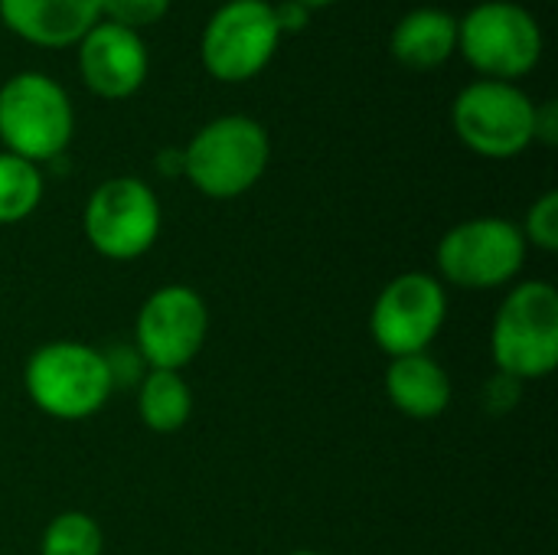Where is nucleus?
I'll return each mask as SVG.
<instances>
[{
	"label": "nucleus",
	"instance_id": "1",
	"mask_svg": "<svg viewBox=\"0 0 558 555\" xmlns=\"http://www.w3.org/2000/svg\"><path fill=\"white\" fill-rule=\"evenodd\" d=\"M26 399L56 422H85L114 396L105 350L82 340H49L23 363Z\"/></svg>",
	"mask_w": 558,
	"mask_h": 555
},
{
	"label": "nucleus",
	"instance_id": "2",
	"mask_svg": "<svg viewBox=\"0 0 558 555\" xmlns=\"http://www.w3.org/2000/svg\"><path fill=\"white\" fill-rule=\"evenodd\" d=\"M494 370L536 383L553 376L558 366V291L546 278L517 281L507 288L490 324Z\"/></svg>",
	"mask_w": 558,
	"mask_h": 555
},
{
	"label": "nucleus",
	"instance_id": "3",
	"mask_svg": "<svg viewBox=\"0 0 558 555\" xmlns=\"http://www.w3.org/2000/svg\"><path fill=\"white\" fill-rule=\"evenodd\" d=\"M271 164V137L248 114L206 121L183 147V177L209 200H239L258 186Z\"/></svg>",
	"mask_w": 558,
	"mask_h": 555
},
{
	"label": "nucleus",
	"instance_id": "4",
	"mask_svg": "<svg viewBox=\"0 0 558 555\" xmlns=\"http://www.w3.org/2000/svg\"><path fill=\"white\" fill-rule=\"evenodd\" d=\"M530 245L507 216H471L451 226L435 249L438 281L461 291H500L517 285Z\"/></svg>",
	"mask_w": 558,
	"mask_h": 555
},
{
	"label": "nucleus",
	"instance_id": "5",
	"mask_svg": "<svg viewBox=\"0 0 558 555\" xmlns=\"http://www.w3.org/2000/svg\"><path fill=\"white\" fill-rule=\"evenodd\" d=\"M75 134L69 92L43 72H16L0 85V144L36 167L59 160Z\"/></svg>",
	"mask_w": 558,
	"mask_h": 555
},
{
	"label": "nucleus",
	"instance_id": "6",
	"mask_svg": "<svg viewBox=\"0 0 558 555\" xmlns=\"http://www.w3.org/2000/svg\"><path fill=\"white\" fill-rule=\"evenodd\" d=\"M458 141L487 160H513L536 144V101L517 82L477 79L451 105Z\"/></svg>",
	"mask_w": 558,
	"mask_h": 555
},
{
	"label": "nucleus",
	"instance_id": "7",
	"mask_svg": "<svg viewBox=\"0 0 558 555\" xmlns=\"http://www.w3.org/2000/svg\"><path fill=\"white\" fill-rule=\"evenodd\" d=\"M458 52L481 79L517 82L543 59V26L513 0H484L458 20Z\"/></svg>",
	"mask_w": 558,
	"mask_h": 555
},
{
	"label": "nucleus",
	"instance_id": "8",
	"mask_svg": "<svg viewBox=\"0 0 558 555\" xmlns=\"http://www.w3.org/2000/svg\"><path fill=\"white\" fill-rule=\"evenodd\" d=\"M163 229V209L141 177H108L101 180L82 209V232L95 255L108 262L144 258Z\"/></svg>",
	"mask_w": 558,
	"mask_h": 555
},
{
	"label": "nucleus",
	"instance_id": "9",
	"mask_svg": "<svg viewBox=\"0 0 558 555\" xmlns=\"http://www.w3.org/2000/svg\"><path fill=\"white\" fill-rule=\"evenodd\" d=\"M209 304L193 285L154 288L134 317V353L147 370L183 373L206 347Z\"/></svg>",
	"mask_w": 558,
	"mask_h": 555
},
{
	"label": "nucleus",
	"instance_id": "10",
	"mask_svg": "<svg viewBox=\"0 0 558 555\" xmlns=\"http://www.w3.org/2000/svg\"><path fill=\"white\" fill-rule=\"evenodd\" d=\"M448 321V288L438 275L402 272L383 285L369 311V337L389 360L428 353Z\"/></svg>",
	"mask_w": 558,
	"mask_h": 555
},
{
	"label": "nucleus",
	"instance_id": "11",
	"mask_svg": "<svg viewBox=\"0 0 558 555\" xmlns=\"http://www.w3.org/2000/svg\"><path fill=\"white\" fill-rule=\"evenodd\" d=\"M281 43L268 0H226L203 26L199 59L216 82H248L268 69Z\"/></svg>",
	"mask_w": 558,
	"mask_h": 555
},
{
	"label": "nucleus",
	"instance_id": "12",
	"mask_svg": "<svg viewBox=\"0 0 558 555\" xmlns=\"http://www.w3.org/2000/svg\"><path fill=\"white\" fill-rule=\"evenodd\" d=\"M150 56L137 29L98 20L78 39V75L105 101H124L147 82Z\"/></svg>",
	"mask_w": 558,
	"mask_h": 555
},
{
	"label": "nucleus",
	"instance_id": "13",
	"mask_svg": "<svg viewBox=\"0 0 558 555\" xmlns=\"http://www.w3.org/2000/svg\"><path fill=\"white\" fill-rule=\"evenodd\" d=\"M101 20V0H0V23L29 46L65 49Z\"/></svg>",
	"mask_w": 558,
	"mask_h": 555
},
{
	"label": "nucleus",
	"instance_id": "14",
	"mask_svg": "<svg viewBox=\"0 0 558 555\" xmlns=\"http://www.w3.org/2000/svg\"><path fill=\"white\" fill-rule=\"evenodd\" d=\"M386 396L396 412L415 422H435L448 412L454 386L448 370L432 353L396 357L386 366Z\"/></svg>",
	"mask_w": 558,
	"mask_h": 555
},
{
	"label": "nucleus",
	"instance_id": "15",
	"mask_svg": "<svg viewBox=\"0 0 558 555\" xmlns=\"http://www.w3.org/2000/svg\"><path fill=\"white\" fill-rule=\"evenodd\" d=\"M389 49L405 69L435 72L458 52V20L441 7H415L392 26Z\"/></svg>",
	"mask_w": 558,
	"mask_h": 555
},
{
	"label": "nucleus",
	"instance_id": "16",
	"mask_svg": "<svg viewBox=\"0 0 558 555\" xmlns=\"http://www.w3.org/2000/svg\"><path fill=\"white\" fill-rule=\"evenodd\" d=\"M137 415L154 435H177L193 415V389L183 373L147 370L137 379Z\"/></svg>",
	"mask_w": 558,
	"mask_h": 555
},
{
	"label": "nucleus",
	"instance_id": "17",
	"mask_svg": "<svg viewBox=\"0 0 558 555\" xmlns=\"http://www.w3.org/2000/svg\"><path fill=\"white\" fill-rule=\"evenodd\" d=\"M46 193L43 170L16 154L0 150V226L26 222Z\"/></svg>",
	"mask_w": 558,
	"mask_h": 555
},
{
	"label": "nucleus",
	"instance_id": "18",
	"mask_svg": "<svg viewBox=\"0 0 558 555\" xmlns=\"http://www.w3.org/2000/svg\"><path fill=\"white\" fill-rule=\"evenodd\" d=\"M39 555H105L101 523L85 510L56 514L39 536Z\"/></svg>",
	"mask_w": 558,
	"mask_h": 555
},
{
	"label": "nucleus",
	"instance_id": "19",
	"mask_svg": "<svg viewBox=\"0 0 558 555\" xmlns=\"http://www.w3.org/2000/svg\"><path fill=\"white\" fill-rule=\"evenodd\" d=\"M520 232L530 249H539L546 255L558 252V193L546 190L536 196L526 209V219L520 222Z\"/></svg>",
	"mask_w": 558,
	"mask_h": 555
},
{
	"label": "nucleus",
	"instance_id": "20",
	"mask_svg": "<svg viewBox=\"0 0 558 555\" xmlns=\"http://www.w3.org/2000/svg\"><path fill=\"white\" fill-rule=\"evenodd\" d=\"M173 0H101V16L108 23L128 26V29H144L154 26L167 16Z\"/></svg>",
	"mask_w": 558,
	"mask_h": 555
},
{
	"label": "nucleus",
	"instance_id": "21",
	"mask_svg": "<svg viewBox=\"0 0 558 555\" xmlns=\"http://www.w3.org/2000/svg\"><path fill=\"white\" fill-rule=\"evenodd\" d=\"M520 386H523V383H517V379H510V376H504V373H494V379L487 383V406H490L494 412L513 409L517 399H520Z\"/></svg>",
	"mask_w": 558,
	"mask_h": 555
},
{
	"label": "nucleus",
	"instance_id": "22",
	"mask_svg": "<svg viewBox=\"0 0 558 555\" xmlns=\"http://www.w3.org/2000/svg\"><path fill=\"white\" fill-rule=\"evenodd\" d=\"M275 20H278L281 36H284V33H298V29H304V26L311 23V10L301 7L298 0H284V3L275 7Z\"/></svg>",
	"mask_w": 558,
	"mask_h": 555
},
{
	"label": "nucleus",
	"instance_id": "23",
	"mask_svg": "<svg viewBox=\"0 0 558 555\" xmlns=\"http://www.w3.org/2000/svg\"><path fill=\"white\" fill-rule=\"evenodd\" d=\"M536 141L553 147L558 141V108L556 101H543L536 105Z\"/></svg>",
	"mask_w": 558,
	"mask_h": 555
},
{
	"label": "nucleus",
	"instance_id": "24",
	"mask_svg": "<svg viewBox=\"0 0 558 555\" xmlns=\"http://www.w3.org/2000/svg\"><path fill=\"white\" fill-rule=\"evenodd\" d=\"M157 170L163 177H183V147H170L157 154Z\"/></svg>",
	"mask_w": 558,
	"mask_h": 555
},
{
	"label": "nucleus",
	"instance_id": "25",
	"mask_svg": "<svg viewBox=\"0 0 558 555\" xmlns=\"http://www.w3.org/2000/svg\"><path fill=\"white\" fill-rule=\"evenodd\" d=\"M301 7H307V10H317V7H330L333 0H298Z\"/></svg>",
	"mask_w": 558,
	"mask_h": 555
},
{
	"label": "nucleus",
	"instance_id": "26",
	"mask_svg": "<svg viewBox=\"0 0 558 555\" xmlns=\"http://www.w3.org/2000/svg\"><path fill=\"white\" fill-rule=\"evenodd\" d=\"M288 555H324V553H314V550H294V553Z\"/></svg>",
	"mask_w": 558,
	"mask_h": 555
}]
</instances>
